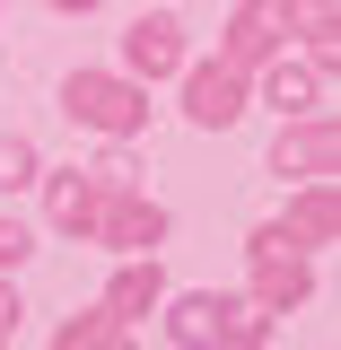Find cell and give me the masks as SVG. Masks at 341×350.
Masks as SVG:
<instances>
[{
  "label": "cell",
  "instance_id": "ffe728a7",
  "mask_svg": "<svg viewBox=\"0 0 341 350\" xmlns=\"http://www.w3.org/2000/svg\"><path fill=\"white\" fill-rule=\"evenodd\" d=\"M44 9H53V18H96L105 0H44Z\"/></svg>",
  "mask_w": 341,
  "mask_h": 350
},
{
  "label": "cell",
  "instance_id": "3957f363",
  "mask_svg": "<svg viewBox=\"0 0 341 350\" xmlns=\"http://www.w3.org/2000/svg\"><path fill=\"white\" fill-rule=\"evenodd\" d=\"M184 62H193V27L175 18V0H140V18L123 27V62L114 70H131L140 88H167Z\"/></svg>",
  "mask_w": 341,
  "mask_h": 350
},
{
  "label": "cell",
  "instance_id": "5bb4252c",
  "mask_svg": "<svg viewBox=\"0 0 341 350\" xmlns=\"http://www.w3.org/2000/svg\"><path fill=\"white\" fill-rule=\"evenodd\" d=\"M271 333H280V315H262V306L245 298V289H236V306H228V324H219V350H262Z\"/></svg>",
  "mask_w": 341,
  "mask_h": 350
},
{
  "label": "cell",
  "instance_id": "277c9868",
  "mask_svg": "<svg viewBox=\"0 0 341 350\" xmlns=\"http://www.w3.org/2000/svg\"><path fill=\"white\" fill-rule=\"evenodd\" d=\"M262 175H280V184L341 175V123H333V105H315V114H280L271 149H262Z\"/></svg>",
  "mask_w": 341,
  "mask_h": 350
},
{
  "label": "cell",
  "instance_id": "2e32d148",
  "mask_svg": "<svg viewBox=\"0 0 341 350\" xmlns=\"http://www.w3.org/2000/svg\"><path fill=\"white\" fill-rule=\"evenodd\" d=\"M87 175H96L105 193H123V184H140V167H131V140H105V149L87 158Z\"/></svg>",
  "mask_w": 341,
  "mask_h": 350
},
{
  "label": "cell",
  "instance_id": "8fae6325",
  "mask_svg": "<svg viewBox=\"0 0 341 350\" xmlns=\"http://www.w3.org/2000/svg\"><path fill=\"white\" fill-rule=\"evenodd\" d=\"M289 193V211H280V228L298 237L306 254H324V245H341V184L333 175H306V184H280Z\"/></svg>",
  "mask_w": 341,
  "mask_h": 350
},
{
  "label": "cell",
  "instance_id": "9a60e30c",
  "mask_svg": "<svg viewBox=\"0 0 341 350\" xmlns=\"http://www.w3.org/2000/svg\"><path fill=\"white\" fill-rule=\"evenodd\" d=\"M36 175H44V149L27 131H0V193H27Z\"/></svg>",
  "mask_w": 341,
  "mask_h": 350
},
{
  "label": "cell",
  "instance_id": "52a82bcc",
  "mask_svg": "<svg viewBox=\"0 0 341 350\" xmlns=\"http://www.w3.org/2000/svg\"><path fill=\"white\" fill-rule=\"evenodd\" d=\"M254 105H271V114H315V105H333V70H315L298 44H280L271 62H254Z\"/></svg>",
  "mask_w": 341,
  "mask_h": 350
},
{
  "label": "cell",
  "instance_id": "d6986e66",
  "mask_svg": "<svg viewBox=\"0 0 341 350\" xmlns=\"http://www.w3.org/2000/svg\"><path fill=\"white\" fill-rule=\"evenodd\" d=\"M298 27H341V0H298Z\"/></svg>",
  "mask_w": 341,
  "mask_h": 350
},
{
  "label": "cell",
  "instance_id": "ba28073f",
  "mask_svg": "<svg viewBox=\"0 0 341 350\" xmlns=\"http://www.w3.org/2000/svg\"><path fill=\"white\" fill-rule=\"evenodd\" d=\"M36 193H44V228H53V237H70V245L96 237V202H105V184H96L87 167H44Z\"/></svg>",
  "mask_w": 341,
  "mask_h": 350
},
{
  "label": "cell",
  "instance_id": "ac0fdd59",
  "mask_svg": "<svg viewBox=\"0 0 341 350\" xmlns=\"http://www.w3.org/2000/svg\"><path fill=\"white\" fill-rule=\"evenodd\" d=\"M27 333V298H18V271H0V350Z\"/></svg>",
  "mask_w": 341,
  "mask_h": 350
},
{
  "label": "cell",
  "instance_id": "7c38bea8",
  "mask_svg": "<svg viewBox=\"0 0 341 350\" xmlns=\"http://www.w3.org/2000/svg\"><path fill=\"white\" fill-rule=\"evenodd\" d=\"M175 280H167V262L158 254H114V280H105V315H123L131 333L158 315V298H167Z\"/></svg>",
  "mask_w": 341,
  "mask_h": 350
},
{
  "label": "cell",
  "instance_id": "9c48e42d",
  "mask_svg": "<svg viewBox=\"0 0 341 350\" xmlns=\"http://www.w3.org/2000/svg\"><path fill=\"white\" fill-rule=\"evenodd\" d=\"M245 298H254L262 315H298V306L315 298V254H298V245L245 254Z\"/></svg>",
  "mask_w": 341,
  "mask_h": 350
},
{
  "label": "cell",
  "instance_id": "6da1fadb",
  "mask_svg": "<svg viewBox=\"0 0 341 350\" xmlns=\"http://www.w3.org/2000/svg\"><path fill=\"white\" fill-rule=\"evenodd\" d=\"M62 114L87 131V140H140L149 131V88L131 79V70H70L62 79Z\"/></svg>",
  "mask_w": 341,
  "mask_h": 350
},
{
  "label": "cell",
  "instance_id": "8992f818",
  "mask_svg": "<svg viewBox=\"0 0 341 350\" xmlns=\"http://www.w3.org/2000/svg\"><path fill=\"white\" fill-rule=\"evenodd\" d=\"M167 202H149V193H140V184H123V193H105V202H96V237H87V245H105V254H158V245H167Z\"/></svg>",
  "mask_w": 341,
  "mask_h": 350
},
{
  "label": "cell",
  "instance_id": "7a4b0ae2",
  "mask_svg": "<svg viewBox=\"0 0 341 350\" xmlns=\"http://www.w3.org/2000/svg\"><path fill=\"white\" fill-rule=\"evenodd\" d=\"M175 114H184L193 131H236L245 114H254V70H236V62H219V53L210 62L193 53V62L175 70Z\"/></svg>",
  "mask_w": 341,
  "mask_h": 350
},
{
  "label": "cell",
  "instance_id": "4fadbf2b",
  "mask_svg": "<svg viewBox=\"0 0 341 350\" xmlns=\"http://www.w3.org/2000/svg\"><path fill=\"white\" fill-rule=\"evenodd\" d=\"M123 342H131V324H123V315H105V298L53 324V350H123Z\"/></svg>",
  "mask_w": 341,
  "mask_h": 350
},
{
  "label": "cell",
  "instance_id": "5b68a950",
  "mask_svg": "<svg viewBox=\"0 0 341 350\" xmlns=\"http://www.w3.org/2000/svg\"><path fill=\"white\" fill-rule=\"evenodd\" d=\"M280 44H298V0H236L228 27H219V62L254 70V62L280 53Z\"/></svg>",
  "mask_w": 341,
  "mask_h": 350
},
{
  "label": "cell",
  "instance_id": "e0dca14e",
  "mask_svg": "<svg viewBox=\"0 0 341 350\" xmlns=\"http://www.w3.org/2000/svg\"><path fill=\"white\" fill-rule=\"evenodd\" d=\"M36 254V219H18V211H0V271H18V262Z\"/></svg>",
  "mask_w": 341,
  "mask_h": 350
},
{
  "label": "cell",
  "instance_id": "30bf717a",
  "mask_svg": "<svg viewBox=\"0 0 341 350\" xmlns=\"http://www.w3.org/2000/svg\"><path fill=\"white\" fill-rule=\"evenodd\" d=\"M228 306H236V289H167V298H158V324H167L175 350H219Z\"/></svg>",
  "mask_w": 341,
  "mask_h": 350
}]
</instances>
